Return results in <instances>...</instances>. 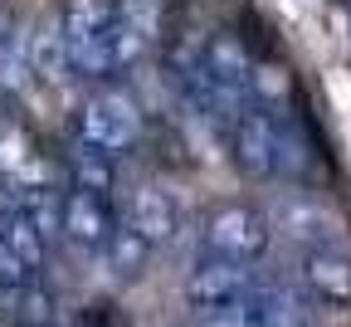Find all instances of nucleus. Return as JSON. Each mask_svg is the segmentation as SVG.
I'll list each match as a JSON object with an SVG mask.
<instances>
[{"instance_id": "dca6fc26", "label": "nucleus", "mask_w": 351, "mask_h": 327, "mask_svg": "<svg viewBox=\"0 0 351 327\" xmlns=\"http://www.w3.org/2000/svg\"><path fill=\"white\" fill-rule=\"evenodd\" d=\"M0 240H5V249H10V254H15V259L25 264V273L34 278V269L44 264V254H49V245L39 240V229H34V225H29L25 215H15V220H10L5 229H0Z\"/></svg>"}, {"instance_id": "20e7f679", "label": "nucleus", "mask_w": 351, "mask_h": 327, "mask_svg": "<svg viewBox=\"0 0 351 327\" xmlns=\"http://www.w3.org/2000/svg\"><path fill=\"white\" fill-rule=\"evenodd\" d=\"M127 229L147 249H171L186 240V205L161 181H142L127 191Z\"/></svg>"}, {"instance_id": "6e6552de", "label": "nucleus", "mask_w": 351, "mask_h": 327, "mask_svg": "<svg viewBox=\"0 0 351 327\" xmlns=\"http://www.w3.org/2000/svg\"><path fill=\"white\" fill-rule=\"evenodd\" d=\"M112 210L108 201H93L83 191H69L59 201V240H69L73 254H103V245L112 240Z\"/></svg>"}, {"instance_id": "423d86ee", "label": "nucleus", "mask_w": 351, "mask_h": 327, "mask_svg": "<svg viewBox=\"0 0 351 327\" xmlns=\"http://www.w3.org/2000/svg\"><path fill=\"white\" fill-rule=\"evenodd\" d=\"M274 245V229H269V215H258L249 205H225L205 220V249L215 259H234V264H254L263 259Z\"/></svg>"}, {"instance_id": "aec40b11", "label": "nucleus", "mask_w": 351, "mask_h": 327, "mask_svg": "<svg viewBox=\"0 0 351 327\" xmlns=\"http://www.w3.org/2000/svg\"><path fill=\"white\" fill-rule=\"evenodd\" d=\"M5 303H10V298H5V293H0V313H5Z\"/></svg>"}, {"instance_id": "1a4fd4ad", "label": "nucleus", "mask_w": 351, "mask_h": 327, "mask_svg": "<svg viewBox=\"0 0 351 327\" xmlns=\"http://www.w3.org/2000/svg\"><path fill=\"white\" fill-rule=\"evenodd\" d=\"M200 69H205V78H210L215 88H225V93H234V98H244V103H249L244 83H249L254 59H249L244 44H239V34H230V30L210 34V39L200 44Z\"/></svg>"}, {"instance_id": "a211bd4d", "label": "nucleus", "mask_w": 351, "mask_h": 327, "mask_svg": "<svg viewBox=\"0 0 351 327\" xmlns=\"http://www.w3.org/2000/svg\"><path fill=\"white\" fill-rule=\"evenodd\" d=\"M10 298H15V303L25 308L20 317H25L29 327H44V322H49V293H39V284H34V278H29L25 289H15Z\"/></svg>"}, {"instance_id": "7ed1b4c3", "label": "nucleus", "mask_w": 351, "mask_h": 327, "mask_svg": "<svg viewBox=\"0 0 351 327\" xmlns=\"http://www.w3.org/2000/svg\"><path fill=\"white\" fill-rule=\"evenodd\" d=\"M108 30H112V0H69L59 15L64 34V59L83 78H108L112 54H108Z\"/></svg>"}, {"instance_id": "2eb2a0df", "label": "nucleus", "mask_w": 351, "mask_h": 327, "mask_svg": "<svg viewBox=\"0 0 351 327\" xmlns=\"http://www.w3.org/2000/svg\"><path fill=\"white\" fill-rule=\"evenodd\" d=\"M112 20L137 39V44H152L161 39V0H112Z\"/></svg>"}, {"instance_id": "ddd939ff", "label": "nucleus", "mask_w": 351, "mask_h": 327, "mask_svg": "<svg viewBox=\"0 0 351 327\" xmlns=\"http://www.w3.org/2000/svg\"><path fill=\"white\" fill-rule=\"evenodd\" d=\"M69 176H73V191L93 196V201H112V191H117V166L88 147H78L69 157Z\"/></svg>"}, {"instance_id": "9d476101", "label": "nucleus", "mask_w": 351, "mask_h": 327, "mask_svg": "<svg viewBox=\"0 0 351 327\" xmlns=\"http://www.w3.org/2000/svg\"><path fill=\"white\" fill-rule=\"evenodd\" d=\"M298 278L307 284V293L322 303H351V254H332V249H302V269Z\"/></svg>"}, {"instance_id": "9b49d317", "label": "nucleus", "mask_w": 351, "mask_h": 327, "mask_svg": "<svg viewBox=\"0 0 351 327\" xmlns=\"http://www.w3.org/2000/svg\"><path fill=\"white\" fill-rule=\"evenodd\" d=\"M29 78H44V83H59L69 74V59H64V34H59V20H39L29 30Z\"/></svg>"}, {"instance_id": "412c9836", "label": "nucleus", "mask_w": 351, "mask_h": 327, "mask_svg": "<svg viewBox=\"0 0 351 327\" xmlns=\"http://www.w3.org/2000/svg\"><path fill=\"white\" fill-rule=\"evenodd\" d=\"M0 103H5V93H0Z\"/></svg>"}, {"instance_id": "f257e3e1", "label": "nucleus", "mask_w": 351, "mask_h": 327, "mask_svg": "<svg viewBox=\"0 0 351 327\" xmlns=\"http://www.w3.org/2000/svg\"><path fill=\"white\" fill-rule=\"evenodd\" d=\"M230 147L234 161L249 176H278V171H298L307 166V152L288 127V113H263V108H244L230 122Z\"/></svg>"}, {"instance_id": "0eeeda50", "label": "nucleus", "mask_w": 351, "mask_h": 327, "mask_svg": "<svg viewBox=\"0 0 351 327\" xmlns=\"http://www.w3.org/2000/svg\"><path fill=\"white\" fill-rule=\"evenodd\" d=\"M263 284V273L254 264H234V259H205L186 273V298L195 308H230V303H244L254 289Z\"/></svg>"}, {"instance_id": "f8f14e48", "label": "nucleus", "mask_w": 351, "mask_h": 327, "mask_svg": "<svg viewBox=\"0 0 351 327\" xmlns=\"http://www.w3.org/2000/svg\"><path fill=\"white\" fill-rule=\"evenodd\" d=\"M244 93H249V108H263V113H283L288 108V98H293V78H288V69L283 64H254L249 69V83H244Z\"/></svg>"}, {"instance_id": "4468645a", "label": "nucleus", "mask_w": 351, "mask_h": 327, "mask_svg": "<svg viewBox=\"0 0 351 327\" xmlns=\"http://www.w3.org/2000/svg\"><path fill=\"white\" fill-rule=\"evenodd\" d=\"M29 30L20 25H5V34H0V93H20L29 83Z\"/></svg>"}, {"instance_id": "39448f33", "label": "nucleus", "mask_w": 351, "mask_h": 327, "mask_svg": "<svg viewBox=\"0 0 351 327\" xmlns=\"http://www.w3.org/2000/svg\"><path fill=\"white\" fill-rule=\"evenodd\" d=\"M269 229H283L288 240H298L302 249H332V254H351V229L337 210L317 205L313 196H288L278 201V210L269 215Z\"/></svg>"}, {"instance_id": "6ab92c4d", "label": "nucleus", "mask_w": 351, "mask_h": 327, "mask_svg": "<svg viewBox=\"0 0 351 327\" xmlns=\"http://www.w3.org/2000/svg\"><path fill=\"white\" fill-rule=\"evenodd\" d=\"M5 25H10V20H5V15H0V34H5Z\"/></svg>"}, {"instance_id": "f3484780", "label": "nucleus", "mask_w": 351, "mask_h": 327, "mask_svg": "<svg viewBox=\"0 0 351 327\" xmlns=\"http://www.w3.org/2000/svg\"><path fill=\"white\" fill-rule=\"evenodd\" d=\"M103 259L112 264V273H142L147 269V259H152V249L132 235V229L122 225V229H112V240L103 245Z\"/></svg>"}, {"instance_id": "f03ea898", "label": "nucleus", "mask_w": 351, "mask_h": 327, "mask_svg": "<svg viewBox=\"0 0 351 327\" xmlns=\"http://www.w3.org/2000/svg\"><path fill=\"white\" fill-rule=\"evenodd\" d=\"M142 142V108L122 88H93L78 108V147L117 161Z\"/></svg>"}]
</instances>
